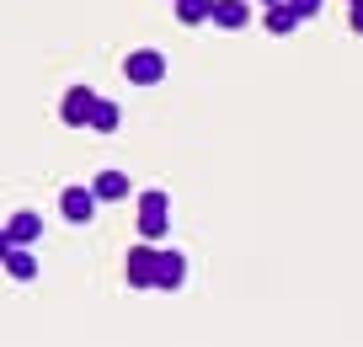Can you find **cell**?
I'll return each mask as SVG.
<instances>
[{"mask_svg": "<svg viewBox=\"0 0 363 347\" xmlns=\"http://www.w3.org/2000/svg\"><path fill=\"white\" fill-rule=\"evenodd\" d=\"M123 75L134 80V86H155V80L166 75V59H160L155 48H139V54L123 59Z\"/></svg>", "mask_w": 363, "mask_h": 347, "instance_id": "obj_1", "label": "cell"}, {"mask_svg": "<svg viewBox=\"0 0 363 347\" xmlns=\"http://www.w3.org/2000/svg\"><path fill=\"white\" fill-rule=\"evenodd\" d=\"M139 236L145 241H160L166 236V192H145V198H139Z\"/></svg>", "mask_w": 363, "mask_h": 347, "instance_id": "obj_2", "label": "cell"}, {"mask_svg": "<svg viewBox=\"0 0 363 347\" xmlns=\"http://www.w3.org/2000/svg\"><path fill=\"white\" fill-rule=\"evenodd\" d=\"M91 101H96V91H91V86H69V91H65V101H59V118H65L69 128H86Z\"/></svg>", "mask_w": 363, "mask_h": 347, "instance_id": "obj_3", "label": "cell"}, {"mask_svg": "<svg viewBox=\"0 0 363 347\" xmlns=\"http://www.w3.org/2000/svg\"><path fill=\"white\" fill-rule=\"evenodd\" d=\"M208 22L225 27V33H240V27L251 22V0H214V6H208Z\"/></svg>", "mask_w": 363, "mask_h": 347, "instance_id": "obj_4", "label": "cell"}, {"mask_svg": "<svg viewBox=\"0 0 363 347\" xmlns=\"http://www.w3.org/2000/svg\"><path fill=\"white\" fill-rule=\"evenodd\" d=\"M155 262H160L155 246H134V257H128V283H134V289H155Z\"/></svg>", "mask_w": 363, "mask_h": 347, "instance_id": "obj_5", "label": "cell"}, {"mask_svg": "<svg viewBox=\"0 0 363 347\" xmlns=\"http://www.w3.org/2000/svg\"><path fill=\"white\" fill-rule=\"evenodd\" d=\"M91 209H96V198H91V187H65V192H59V214H65V219L86 224V219H91Z\"/></svg>", "mask_w": 363, "mask_h": 347, "instance_id": "obj_6", "label": "cell"}, {"mask_svg": "<svg viewBox=\"0 0 363 347\" xmlns=\"http://www.w3.org/2000/svg\"><path fill=\"white\" fill-rule=\"evenodd\" d=\"M0 230H6L11 246H33V241L43 236V219H38V214H11V224H0Z\"/></svg>", "mask_w": 363, "mask_h": 347, "instance_id": "obj_7", "label": "cell"}, {"mask_svg": "<svg viewBox=\"0 0 363 347\" xmlns=\"http://www.w3.org/2000/svg\"><path fill=\"white\" fill-rule=\"evenodd\" d=\"M182 278H187L182 257H177V251H160V262H155V289H177Z\"/></svg>", "mask_w": 363, "mask_h": 347, "instance_id": "obj_8", "label": "cell"}, {"mask_svg": "<svg viewBox=\"0 0 363 347\" xmlns=\"http://www.w3.org/2000/svg\"><path fill=\"white\" fill-rule=\"evenodd\" d=\"M262 22H267V33H278V38H284V33H294V27H299V16L289 11L284 0H272V6H262Z\"/></svg>", "mask_w": 363, "mask_h": 347, "instance_id": "obj_9", "label": "cell"}, {"mask_svg": "<svg viewBox=\"0 0 363 347\" xmlns=\"http://www.w3.org/2000/svg\"><path fill=\"white\" fill-rule=\"evenodd\" d=\"M86 128H102V134H113V128H118V101L96 97V101H91V118H86Z\"/></svg>", "mask_w": 363, "mask_h": 347, "instance_id": "obj_10", "label": "cell"}, {"mask_svg": "<svg viewBox=\"0 0 363 347\" xmlns=\"http://www.w3.org/2000/svg\"><path fill=\"white\" fill-rule=\"evenodd\" d=\"M128 192V177L123 171H102V177L91 182V198H123Z\"/></svg>", "mask_w": 363, "mask_h": 347, "instance_id": "obj_11", "label": "cell"}, {"mask_svg": "<svg viewBox=\"0 0 363 347\" xmlns=\"http://www.w3.org/2000/svg\"><path fill=\"white\" fill-rule=\"evenodd\" d=\"M0 262L11 268V278H33V272H38L33 251H22V246H6V257H0Z\"/></svg>", "mask_w": 363, "mask_h": 347, "instance_id": "obj_12", "label": "cell"}, {"mask_svg": "<svg viewBox=\"0 0 363 347\" xmlns=\"http://www.w3.org/2000/svg\"><path fill=\"white\" fill-rule=\"evenodd\" d=\"M208 6H214V0H177V16L187 27H203L208 22Z\"/></svg>", "mask_w": 363, "mask_h": 347, "instance_id": "obj_13", "label": "cell"}, {"mask_svg": "<svg viewBox=\"0 0 363 347\" xmlns=\"http://www.w3.org/2000/svg\"><path fill=\"white\" fill-rule=\"evenodd\" d=\"M284 6H289V11H294V16H299V22H305V16H315V11H320V0H284Z\"/></svg>", "mask_w": 363, "mask_h": 347, "instance_id": "obj_14", "label": "cell"}, {"mask_svg": "<svg viewBox=\"0 0 363 347\" xmlns=\"http://www.w3.org/2000/svg\"><path fill=\"white\" fill-rule=\"evenodd\" d=\"M347 22H352V33H363V0H352V6H347Z\"/></svg>", "mask_w": 363, "mask_h": 347, "instance_id": "obj_15", "label": "cell"}, {"mask_svg": "<svg viewBox=\"0 0 363 347\" xmlns=\"http://www.w3.org/2000/svg\"><path fill=\"white\" fill-rule=\"evenodd\" d=\"M6 246H11V241H6V230H0V257H6Z\"/></svg>", "mask_w": 363, "mask_h": 347, "instance_id": "obj_16", "label": "cell"}, {"mask_svg": "<svg viewBox=\"0 0 363 347\" xmlns=\"http://www.w3.org/2000/svg\"><path fill=\"white\" fill-rule=\"evenodd\" d=\"M257 6H272V0H257Z\"/></svg>", "mask_w": 363, "mask_h": 347, "instance_id": "obj_17", "label": "cell"}, {"mask_svg": "<svg viewBox=\"0 0 363 347\" xmlns=\"http://www.w3.org/2000/svg\"><path fill=\"white\" fill-rule=\"evenodd\" d=\"M347 6H352V0H347Z\"/></svg>", "mask_w": 363, "mask_h": 347, "instance_id": "obj_18", "label": "cell"}]
</instances>
